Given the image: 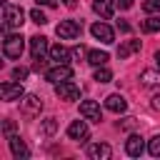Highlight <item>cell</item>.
I'll use <instances>...</instances> for the list:
<instances>
[{"label":"cell","instance_id":"1","mask_svg":"<svg viewBox=\"0 0 160 160\" xmlns=\"http://www.w3.org/2000/svg\"><path fill=\"white\" fill-rule=\"evenodd\" d=\"M22 50H25V40H22L20 32H10V35H5V40H2V52H5V58L18 60V58L22 55Z\"/></svg>","mask_w":160,"mask_h":160},{"label":"cell","instance_id":"2","mask_svg":"<svg viewBox=\"0 0 160 160\" xmlns=\"http://www.w3.org/2000/svg\"><path fill=\"white\" fill-rule=\"evenodd\" d=\"M25 12H22V8L20 5H12V2H5L2 5V25L8 28V30H12V28H20L25 20Z\"/></svg>","mask_w":160,"mask_h":160},{"label":"cell","instance_id":"3","mask_svg":"<svg viewBox=\"0 0 160 160\" xmlns=\"http://www.w3.org/2000/svg\"><path fill=\"white\" fill-rule=\"evenodd\" d=\"M80 30H82V25L78 20H60L58 28H55V32H58L60 40H75L80 35Z\"/></svg>","mask_w":160,"mask_h":160},{"label":"cell","instance_id":"4","mask_svg":"<svg viewBox=\"0 0 160 160\" xmlns=\"http://www.w3.org/2000/svg\"><path fill=\"white\" fill-rule=\"evenodd\" d=\"M72 78V68L68 65V62H55V68H50V70H45V80L48 82H62V80H70Z\"/></svg>","mask_w":160,"mask_h":160},{"label":"cell","instance_id":"5","mask_svg":"<svg viewBox=\"0 0 160 160\" xmlns=\"http://www.w3.org/2000/svg\"><path fill=\"white\" fill-rule=\"evenodd\" d=\"M55 95L60 100H78L80 98V88L72 80H62V82H55Z\"/></svg>","mask_w":160,"mask_h":160},{"label":"cell","instance_id":"6","mask_svg":"<svg viewBox=\"0 0 160 160\" xmlns=\"http://www.w3.org/2000/svg\"><path fill=\"white\" fill-rule=\"evenodd\" d=\"M68 138H70V140H78V142H85V140L90 138L88 122H85V120H72V122L68 125Z\"/></svg>","mask_w":160,"mask_h":160},{"label":"cell","instance_id":"7","mask_svg":"<svg viewBox=\"0 0 160 160\" xmlns=\"http://www.w3.org/2000/svg\"><path fill=\"white\" fill-rule=\"evenodd\" d=\"M0 95H2V100L12 102V100H22V98H25V90H22L20 80H18V82H2V85H0Z\"/></svg>","mask_w":160,"mask_h":160},{"label":"cell","instance_id":"8","mask_svg":"<svg viewBox=\"0 0 160 160\" xmlns=\"http://www.w3.org/2000/svg\"><path fill=\"white\" fill-rule=\"evenodd\" d=\"M90 32H92L95 40H100V42H105V45L115 42V32H112V28H110L108 22H95V25L90 28Z\"/></svg>","mask_w":160,"mask_h":160},{"label":"cell","instance_id":"9","mask_svg":"<svg viewBox=\"0 0 160 160\" xmlns=\"http://www.w3.org/2000/svg\"><path fill=\"white\" fill-rule=\"evenodd\" d=\"M45 52H50L48 38H45V35H32V38H30V55H32V60H35V58H45Z\"/></svg>","mask_w":160,"mask_h":160},{"label":"cell","instance_id":"10","mask_svg":"<svg viewBox=\"0 0 160 160\" xmlns=\"http://www.w3.org/2000/svg\"><path fill=\"white\" fill-rule=\"evenodd\" d=\"M20 110L32 118V115H38V112L42 110V100H40L38 95H25V98L20 100Z\"/></svg>","mask_w":160,"mask_h":160},{"label":"cell","instance_id":"11","mask_svg":"<svg viewBox=\"0 0 160 160\" xmlns=\"http://www.w3.org/2000/svg\"><path fill=\"white\" fill-rule=\"evenodd\" d=\"M80 115L88 118V120H92V122H100V120H102L100 105H98L95 100H82V102H80Z\"/></svg>","mask_w":160,"mask_h":160},{"label":"cell","instance_id":"12","mask_svg":"<svg viewBox=\"0 0 160 160\" xmlns=\"http://www.w3.org/2000/svg\"><path fill=\"white\" fill-rule=\"evenodd\" d=\"M125 152H128L130 158H140V155L145 152V142H142V138H140V135H130V138L125 140Z\"/></svg>","mask_w":160,"mask_h":160},{"label":"cell","instance_id":"13","mask_svg":"<svg viewBox=\"0 0 160 160\" xmlns=\"http://www.w3.org/2000/svg\"><path fill=\"white\" fill-rule=\"evenodd\" d=\"M110 155H112V150L108 142H95L88 148V158H92V160H110Z\"/></svg>","mask_w":160,"mask_h":160},{"label":"cell","instance_id":"14","mask_svg":"<svg viewBox=\"0 0 160 160\" xmlns=\"http://www.w3.org/2000/svg\"><path fill=\"white\" fill-rule=\"evenodd\" d=\"M8 142H10V150H12V155H15V158H22V160H25V158H30V150H28V145L20 140V135H10V138H8Z\"/></svg>","mask_w":160,"mask_h":160},{"label":"cell","instance_id":"15","mask_svg":"<svg viewBox=\"0 0 160 160\" xmlns=\"http://www.w3.org/2000/svg\"><path fill=\"white\" fill-rule=\"evenodd\" d=\"M105 108L110 110V112H125V108H128V102H125V98L122 95H108L105 98Z\"/></svg>","mask_w":160,"mask_h":160},{"label":"cell","instance_id":"16","mask_svg":"<svg viewBox=\"0 0 160 160\" xmlns=\"http://www.w3.org/2000/svg\"><path fill=\"white\" fill-rule=\"evenodd\" d=\"M92 10H95L100 18H112V12H115V0H95V2H92Z\"/></svg>","mask_w":160,"mask_h":160},{"label":"cell","instance_id":"17","mask_svg":"<svg viewBox=\"0 0 160 160\" xmlns=\"http://www.w3.org/2000/svg\"><path fill=\"white\" fill-rule=\"evenodd\" d=\"M140 85L142 88H160V72L158 70H142L140 72Z\"/></svg>","mask_w":160,"mask_h":160},{"label":"cell","instance_id":"18","mask_svg":"<svg viewBox=\"0 0 160 160\" xmlns=\"http://www.w3.org/2000/svg\"><path fill=\"white\" fill-rule=\"evenodd\" d=\"M70 50L68 48H62V45H52L50 48V60H55V62H68L70 60Z\"/></svg>","mask_w":160,"mask_h":160},{"label":"cell","instance_id":"19","mask_svg":"<svg viewBox=\"0 0 160 160\" xmlns=\"http://www.w3.org/2000/svg\"><path fill=\"white\" fill-rule=\"evenodd\" d=\"M138 50H140V40H128V42H122V45L118 48V58L125 60L130 52H138Z\"/></svg>","mask_w":160,"mask_h":160},{"label":"cell","instance_id":"20","mask_svg":"<svg viewBox=\"0 0 160 160\" xmlns=\"http://www.w3.org/2000/svg\"><path fill=\"white\" fill-rule=\"evenodd\" d=\"M110 58H108V52L105 50H90L88 52V62L90 65H95V68H100V65H105Z\"/></svg>","mask_w":160,"mask_h":160},{"label":"cell","instance_id":"21","mask_svg":"<svg viewBox=\"0 0 160 160\" xmlns=\"http://www.w3.org/2000/svg\"><path fill=\"white\" fill-rule=\"evenodd\" d=\"M95 80H98V82H110V80H112V72H110L105 65H100V68L95 70Z\"/></svg>","mask_w":160,"mask_h":160},{"label":"cell","instance_id":"22","mask_svg":"<svg viewBox=\"0 0 160 160\" xmlns=\"http://www.w3.org/2000/svg\"><path fill=\"white\" fill-rule=\"evenodd\" d=\"M142 30H145V32H158V30H160V18H148V20L142 22Z\"/></svg>","mask_w":160,"mask_h":160},{"label":"cell","instance_id":"23","mask_svg":"<svg viewBox=\"0 0 160 160\" xmlns=\"http://www.w3.org/2000/svg\"><path fill=\"white\" fill-rule=\"evenodd\" d=\"M148 152H150L152 158H160V135H155V138L148 142Z\"/></svg>","mask_w":160,"mask_h":160},{"label":"cell","instance_id":"24","mask_svg":"<svg viewBox=\"0 0 160 160\" xmlns=\"http://www.w3.org/2000/svg\"><path fill=\"white\" fill-rule=\"evenodd\" d=\"M55 130H58V122H55V118H48V120L42 122V132H45V135H52Z\"/></svg>","mask_w":160,"mask_h":160},{"label":"cell","instance_id":"25","mask_svg":"<svg viewBox=\"0 0 160 160\" xmlns=\"http://www.w3.org/2000/svg\"><path fill=\"white\" fill-rule=\"evenodd\" d=\"M30 18H32V22H38V25H45V22H48L45 12H42V10H38V8H35V10L30 12Z\"/></svg>","mask_w":160,"mask_h":160},{"label":"cell","instance_id":"26","mask_svg":"<svg viewBox=\"0 0 160 160\" xmlns=\"http://www.w3.org/2000/svg\"><path fill=\"white\" fill-rule=\"evenodd\" d=\"M142 10H145V12H155V10H160V0H142Z\"/></svg>","mask_w":160,"mask_h":160},{"label":"cell","instance_id":"27","mask_svg":"<svg viewBox=\"0 0 160 160\" xmlns=\"http://www.w3.org/2000/svg\"><path fill=\"white\" fill-rule=\"evenodd\" d=\"M12 78H15V80H20V82H22V80H25V78H28V68H15V70H12Z\"/></svg>","mask_w":160,"mask_h":160},{"label":"cell","instance_id":"28","mask_svg":"<svg viewBox=\"0 0 160 160\" xmlns=\"http://www.w3.org/2000/svg\"><path fill=\"white\" fill-rule=\"evenodd\" d=\"M2 132H5L8 138L15 135V122H12V120H5V122H2Z\"/></svg>","mask_w":160,"mask_h":160},{"label":"cell","instance_id":"29","mask_svg":"<svg viewBox=\"0 0 160 160\" xmlns=\"http://www.w3.org/2000/svg\"><path fill=\"white\" fill-rule=\"evenodd\" d=\"M135 125H138V120H135V118H125V120L120 122V128H122V130H130V128H135Z\"/></svg>","mask_w":160,"mask_h":160},{"label":"cell","instance_id":"30","mask_svg":"<svg viewBox=\"0 0 160 160\" xmlns=\"http://www.w3.org/2000/svg\"><path fill=\"white\" fill-rule=\"evenodd\" d=\"M45 65H48V62H45V58H35V62H32V70H38V72H40V70H45Z\"/></svg>","mask_w":160,"mask_h":160},{"label":"cell","instance_id":"31","mask_svg":"<svg viewBox=\"0 0 160 160\" xmlns=\"http://www.w3.org/2000/svg\"><path fill=\"white\" fill-rule=\"evenodd\" d=\"M70 52H72V58H82V55H85V48H82V45H78V48H72Z\"/></svg>","mask_w":160,"mask_h":160},{"label":"cell","instance_id":"32","mask_svg":"<svg viewBox=\"0 0 160 160\" xmlns=\"http://www.w3.org/2000/svg\"><path fill=\"white\" fill-rule=\"evenodd\" d=\"M38 5H45V8H55L58 5V0H35Z\"/></svg>","mask_w":160,"mask_h":160},{"label":"cell","instance_id":"33","mask_svg":"<svg viewBox=\"0 0 160 160\" xmlns=\"http://www.w3.org/2000/svg\"><path fill=\"white\" fill-rule=\"evenodd\" d=\"M118 28H120V32H130V25L125 20H118Z\"/></svg>","mask_w":160,"mask_h":160},{"label":"cell","instance_id":"34","mask_svg":"<svg viewBox=\"0 0 160 160\" xmlns=\"http://www.w3.org/2000/svg\"><path fill=\"white\" fill-rule=\"evenodd\" d=\"M152 108H155V110H160V90L152 95Z\"/></svg>","mask_w":160,"mask_h":160},{"label":"cell","instance_id":"35","mask_svg":"<svg viewBox=\"0 0 160 160\" xmlns=\"http://www.w3.org/2000/svg\"><path fill=\"white\" fill-rule=\"evenodd\" d=\"M118 5H120L122 10H128V8H132V0H118Z\"/></svg>","mask_w":160,"mask_h":160},{"label":"cell","instance_id":"36","mask_svg":"<svg viewBox=\"0 0 160 160\" xmlns=\"http://www.w3.org/2000/svg\"><path fill=\"white\" fill-rule=\"evenodd\" d=\"M155 65H158V68H160V50H158V52H155Z\"/></svg>","mask_w":160,"mask_h":160},{"label":"cell","instance_id":"37","mask_svg":"<svg viewBox=\"0 0 160 160\" xmlns=\"http://www.w3.org/2000/svg\"><path fill=\"white\" fill-rule=\"evenodd\" d=\"M68 5H70V8H75V0H68Z\"/></svg>","mask_w":160,"mask_h":160}]
</instances>
